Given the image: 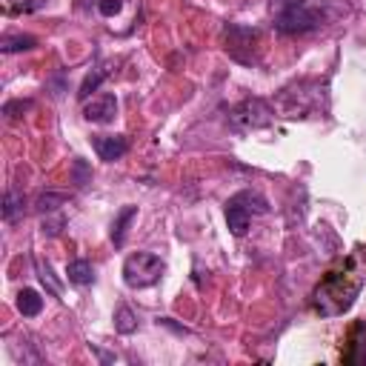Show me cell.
Segmentation results:
<instances>
[{
	"mask_svg": "<svg viewBox=\"0 0 366 366\" xmlns=\"http://www.w3.org/2000/svg\"><path fill=\"white\" fill-rule=\"evenodd\" d=\"M34 46H37V40H34L31 34H3V40H0V51H3V54L29 51V49H34Z\"/></svg>",
	"mask_w": 366,
	"mask_h": 366,
	"instance_id": "4fadbf2b",
	"label": "cell"
},
{
	"mask_svg": "<svg viewBox=\"0 0 366 366\" xmlns=\"http://www.w3.org/2000/svg\"><path fill=\"white\" fill-rule=\"evenodd\" d=\"M166 272V263L152 252H134L123 260V280L129 289H146L154 286Z\"/></svg>",
	"mask_w": 366,
	"mask_h": 366,
	"instance_id": "277c9868",
	"label": "cell"
},
{
	"mask_svg": "<svg viewBox=\"0 0 366 366\" xmlns=\"http://www.w3.org/2000/svg\"><path fill=\"white\" fill-rule=\"evenodd\" d=\"M114 329H117L120 335H132V332L137 329V317H134V312H132L129 306H120V309L114 312Z\"/></svg>",
	"mask_w": 366,
	"mask_h": 366,
	"instance_id": "e0dca14e",
	"label": "cell"
},
{
	"mask_svg": "<svg viewBox=\"0 0 366 366\" xmlns=\"http://www.w3.org/2000/svg\"><path fill=\"white\" fill-rule=\"evenodd\" d=\"M66 200H69V194H66V192H43V194L34 200V209H37V212L51 214V212H54V209H60Z\"/></svg>",
	"mask_w": 366,
	"mask_h": 366,
	"instance_id": "9a60e30c",
	"label": "cell"
},
{
	"mask_svg": "<svg viewBox=\"0 0 366 366\" xmlns=\"http://www.w3.org/2000/svg\"><path fill=\"white\" fill-rule=\"evenodd\" d=\"M34 269H37V277H40V283L46 286V292L54 295V297H60V295H63V283L54 277L51 263H46L43 257H34Z\"/></svg>",
	"mask_w": 366,
	"mask_h": 366,
	"instance_id": "8fae6325",
	"label": "cell"
},
{
	"mask_svg": "<svg viewBox=\"0 0 366 366\" xmlns=\"http://www.w3.org/2000/svg\"><path fill=\"white\" fill-rule=\"evenodd\" d=\"M106 77H109V69H103V66H100V69H92V71L83 77L77 97H80V100H89V94H92V92H97V89H100V83H103Z\"/></svg>",
	"mask_w": 366,
	"mask_h": 366,
	"instance_id": "5bb4252c",
	"label": "cell"
},
{
	"mask_svg": "<svg viewBox=\"0 0 366 366\" xmlns=\"http://www.w3.org/2000/svg\"><path fill=\"white\" fill-rule=\"evenodd\" d=\"M20 214H23V194L6 192V197H3V220L6 223H14Z\"/></svg>",
	"mask_w": 366,
	"mask_h": 366,
	"instance_id": "2e32d148",
	"label": "cell"
},
{
	"mask_svg": "<svg viewBox=\"0 0 366 366\" xmlns=\"http://www.w3.org/2000/svg\"><path fill=\"white\" fill-rule=\"evenodd\" d=\"M66 277H69V283H74V286H89V283H94V269H92L89 260L77 257V260H71V263L66 266Z\"/></svg>",
	"mask_w": 366,
	"mask_h": 366,
	"instance_id": "30bf717a",
	"label": "cell"
},
{
	"mask_svg": "<svg viewBox=\"0 0 366 366\" xmlns=\"http://www.w3.org/2000/svg\"><path fill=\"white\" fill-rule=\"evenodd\" d=\"M323 23V11L312 9L306 3H286L274 6V29L280 34H303Z\"/></svg>",
	"mask_w": 366,
	"mask_h": 366,
	"instance_id": "3957f363",
	"label": "cell"
},
{
	"mask_svg": "<svg viewBox=\"0 0 366 366\" xmlns=\"http://www.w3.org/2000/svg\"><path fill=\"white\" fill-rule=\"evenodd\" d=\"M63 223H66V220H63V214H57V217H51V220L46 217V220H43V232L54 237V234H57V232L63 229Z\"/></svg>",
	"mask_w": 366,
	"mask_h": 366,
	"instance_id": "7402d4cb",
	"label": "cell"
},
{
	"mask_svg": "<svg viewBox=\"0 0 366 366\" xmlns=\"http://www.w3.org/2000/svg\"><path fill=\"white\" fill-rule=\"evenodd\" d=\"M249 217H252V212L246 209V203L237 194L226 200V223H229V232L234 237H243L249 232Z\"/></svg>",
	"mask_w": 366,
	"mask_h": 366,
	"instance_id": "ba28073f",
	"label": "cell"
},
{
	"mask_svg": "<svg viewBox=\"0 0 366 366\" xmlns=\"http://www.w3.org/2000/svg\"><path fill=\"white\" fill-rule=\"evenodd\" d=\"M34 103L31 100H9L6 106H3V114L6 117H17V112H26V109H31Z\"/></svg>",
	"mask_w": 366,
	"mask_h": 366,
	"instance_id": "ffe728a7",
	"label": "cell"
},
{
	"mask_svg": "<svg viewBox=\"0 0 366 366\" xmlns=\"http://www.w3.org/2000/svg\"><path fill=\"white\" fill-rule=\"evenodd\" d=\"M40 309H43V297L34 289H20L17 292V312L23 317H34V315H40Z\"/></svg>",
	"mask_w": 366,
	"mask_h": 366,
	"instance_id": "7c38bea8",
	"label": "cell"
},
{
	"mask_svg": "<svg viewBox=\"0 0 366 366\" xmlns=\"http://www.w3.org/2000/svg\"><path fill=\"white\" fill-rule=\"evenodd\" d=\"M89 180H92V172H89L86 160L74 157V160H71V183H74V186H86Z\"/></svg>",
	"mask_w": 366,
	"mask_h": 366,
	"instance_id": "ac0fdd59",
	"label": "cell"
},
{
	"mask_svg": "<svg viewBox=\"0 0 366 366\" xmlns=\"http://www.w3.org/2000/svg\"><path fill=\"white\" fill-rule=\"evenodd\" d=\"M352 260L346 263V272H329L317 292H315V309L323 315V317H335V315H343L352 309L355 297L360 295L363 289V277L357 272H352Z\"/></svg>",
	"mask_w": 366,
	"mask_h": 366,
	"instance_id": "6da1fadb",
	"label": "cell"
},
{
	"mask_svg": "<svg viewBox=\"0 0 366 366\" xmlns=\"http://www.w3.org/2000/svg\"><path fill=\"white\" fill-rule=\"evenodd\" d=\"M320 97H323V86L320 83L300 80V83H292V86L280 89V94H277V100L272 106L283 117H306L309 112H315L320 106Z\"/></svg>",
	"mask_w": 366,
	"mask_h": 366,
	"instance_id": "7a4b0ae2",
	"label": "cell"
},
{
	"mask_svg": "<svg viewBox=\"0 0 366 366\" xmlns=\"http://www.w3.org/2000/svg\"><path fill=\"white\" fill-rule=\"evenodd\" d=\"M117 114V100L114 94H97L83 106V117L89 123H112Z\"/></svg>",
	"mask_w": 366,
	"mask_h": 366,
	"instance_id": "8992f818",
	"label": "cell"
},
{
	"mask_svg": "<svg viewBox=\"0 0 366 366\" xmlns=\"http://www.w3.org/2000/svg\"><path fill=\"white\" fill-rule=\"evenodd\" d=\"M92 146L100 154V160H106V163H114L129 152V140L123 134H94Z\"/></svg>",
	"mask_w": 366,
	"mask_h": 366,
	"instance_id": "52a82bcc",
	"label": "cell"
},
{
	"mask_svg": "<svg viewBox=\"0 0 366 366\" xmlns=\"http://www.w3.org/2000/svg\"><path fill=\"white\" fill-rule=\"evenodd\" d=\"M120 0H97V11L103 14V17H112V14H117L120 11Z\"/></svg>",
	"mask_w": 366,
	"mask_h": 366,
	"instance_id": "44dd1931",
	"label": "cell"
},
{
	"mask_svg": "<svg viewBox=\"0 0 366 366\" xmlns=\"http://www.w3.org/2000/svg\"><path fill=\"white\" fill-rule=\"evenodd\" d=\"M134 214H137V206H123V209L117 212V217H114V223H112V243H114L117 249L126 243V232H129V223L134 220Z\"/></svg>",
	"mask_w": 366,
	"mask_h": 366,
	"instance_id": "9c48e42d",
	"label": "cell"
},
{
	"mask_svg": "<svg viewBox=\"0 0 366 366\" xmlns=\"http://www.w3.org/2000/svg\"><path fill=\"white\" fill-rule=\"evenodd\" d=\"M49 0H9V6L14 11H23V14H31V11H40Z\"/></svg>",
	"mask_w": 366,
	"mask_h": 366,
	"instance_id": "d6986e66",
	"label": "cell"
},
{
	"mask_svg": "<svg viewBox=\"0 0 366 366\" xmlns=\"http://www.w3.org/2000/svg\"><path fill=\"white\" fill-rule=\"evenodd\" d=\"M274 106L263 97H246L229 112V126L234 132H252V129H266L274 123Z\"/></svg>",
	"mask_w": 366,
	"mask_h": 366,
	"instance_id": "5b68a950",
	"label": "cell"
}]
</instances>
